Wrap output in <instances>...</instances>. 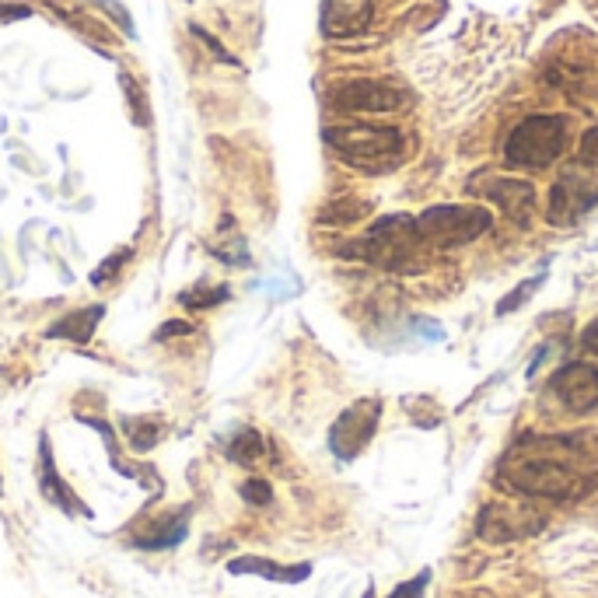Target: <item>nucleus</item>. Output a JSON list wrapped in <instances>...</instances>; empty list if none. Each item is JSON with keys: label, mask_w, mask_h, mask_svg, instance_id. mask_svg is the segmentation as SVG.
<instances>
[{"label": "nucleus", "mask_w": 598, "mask_h": 598, "mask_svg": "<svg viewBox=\"0 0 598 598\" xmlns=\"http://www.w3.org/2000/svg\"><path fill=\"white\" fill-rule=\"evenodd\" d=\"M553 395L561 399L570 413H591L598 406V368L595 365H564L550 382Z\"/></svg>", "instance_id": "obj_9"}, {"label": "nucleus", "mask_w": 598, "mask_h": 598, "mask_svg": "<svg viewBox=\"0 0 598 598\" xmlns=\"http://www.w3.org/2000/svg\"><path fill=\"white\" fill-rule=\"evenodd\" d=\"M186 518H189V508H183L178 514H168V518H157L148 529H141V535H133V546L137 550H172L186 540Z\"/></svg>", "instance_id": "obj_14"}, {"label": "nucleus", "mask_w": 598, "mask_h": 598, "mask_svg": "<svg viewBox=\"0 0 598 598\" xmlns=\"http://www.w3.org/2000/svg\"><path fill=\"white\" fill-rule=\"evenodd\" d=\"M406 102V95L382 85V81H347L333 91V109L354 112V116H378V112H392Z\"/></svg>", "instance_id": "obj_8"}, {"label": "nucleus", "mask_w": 598, "mask_h": 598, "mask_svg": "<svg viewBox=\"0 0 598 598\" xmlns=\"http://www.w3.org/2000/svg\"><path fill=\"white\" fill-rule=\"evenodd\" d=\"M32 11L25 4H0V25H8V22H18V18H29Z\"/></svg>", "instance_id": "obj_27"}, {"label": "nucleus", "mask_w": 598, "mask_h": 598, "mask_svg": "<svg viewBox=\"0 0 598 598\" xmlns=\"http://www.w3.org/2000/svg\"><path fill=\"white\" fill-rule=\"evenodd\" d=\"M543 281H546V276H529V281H525L522 287H518V291H511V294L504 297V302H501V305H497V315H508V312H514L518 305H525V302H529V297H532L535 291H540V287H543Z\"/></svg>", "instance_id": "obj_21"}, {"label": "nucleus", "mask_w": 598, "mask_h": 598, "mask_svg": "<svg viewBox=\"0 0 598 598\" xmlns=\"http://www.w3.org/2000/svg\"><path fill=\"white\" fill-rule=\"evenodd\" d=\"M242 497L255 508H267L273 501V487L263 480V476H249V480L242 483Z\"/></svg>", "instance_id": "obj_22"}, {"label": "nucleus", "mask_w": 598, "mask_h": 598, "mask_svg": "<svg viewBox=\"0 0 598 598\" xmlns=\"http://www.w3.org/2000/svg\"><path fill=\"white\" fill-rule=\"evenodd\" d=\"M119 427H123V434H127L130 452H137V455H148L165 434V424L157 421V416H123Z\"/></svg>", "instance_id": "obj_15"}, {"label": "nucleus", "mask_w": 598, "mask_h": 598, "mask_svg": "<svg viewBox=\"0 0 598 598\" xmlns=\"http://www.w3.org/2000/svg\"><path fill=\"white\" fill-rule=\"evenodd\" d=\"M91 4H98L106 14H112V18H116V25L123 29L127 35H133V22H130V14H127L123 4H116V0H91Z\"/></svg>", "instance_id": "obj_23"}, {"label": "nucleus", "mask_w": 598, "mask_h": 598, "mask_svg": "<svg viewBox=\"0 0 598 598\" xmlns=\"http://www.w3.org/2000/svg\"><path fill=\"white\" fill-rule=\"evenodd\" d=\"M228 297H231V291H228V287H207V284H196L193 291H183V294H178V305L196 308V312H207V308L225 305Z\"/></svg>", "instance_id": "obj_19"}, {"label": "nucleus", "mask_w": 598, "mask_h": 598, "mask_svg": "<svg viewBox=\"0 0 598 598\" xmlns=\"http://www.w3.org/2000/svg\"><path fill=\"white\" fill-rule=\"evenodd\" d=\"M326 144L361 172H392L403 162V133L395 127H374V123L329 127Z\"/></svg>", "instance_id": "obj_2"}, {"label": "nucleus", "mask_w": 598, "mask_h": 598, "mask_svg": "<svg viewBox=\"0 0 598 598\" xmlns=\"http://www.w3.org/2000/svg\"><path fill=\"white\" fill-rule=\"evenodd\" d=\"M427 246L421 231H416V217H382L378 225L368 228V235L357 242V252H365L368 263L382 267V270H416V255H421Z\"/></svg>", "instance_id": "obj_3"}, {"label": "nucleus", "mask_w": 598, "mask_h": 598, "mask_svg": "<svg viewBox=\"0 0 598 598\" xmlns=\"http://www.w3.org/2000/svg\"><path fill=\"white\" fill-rule=\"evenodd\" d=\"M567 148V119L564 116H529L518 123L504 144V157L511 168L540 172L553 165Z\"/></svg>", "instance_id": "obj_4"}, {"label": "nucleus", "mask_w": 598, "mask_h": 598, "mask_svg": "<svg viewBox=\"0 0 598 598\" xmlns=\"http://www.w3.org/2000/svg\"><path fill=\"white\" fill-rule=\"evenodd\" d=\"M522 532L514 522V514L504 508V504H490L483 514H480V535L490 543H504V540H514V535Z\"/></svg>", "instance_id": "obj_16"}, {"label": "nucleus", "mask_w": 598, "mask_h": 598, "mask_svg": "<svg viewBox=\"0 0 598 598\" xmlns=\"http://www.w3.org/2000/svg\"><path fill=\"white\" fill-rule=\"evenodd\" d=\"M591 207H598V183L585 172H567L553 183L546 217L553 225H574L577 217H585Z\"/></svg>", "instance_id": "obj_6"}, {"label": "nucleus", "mask_w": 598, "mask_h": 598, "mask_svg": "<svg viewBox=\"0 0 598 598\" xmlns=\"http://www.w3.org/2000/svg\"><path fill=\"white\" fill-rule=\"evenodd\" d=\"M595 466L570 437H522L497 476L514 493L543 497V501H570L591 487Z\"/></svg>", "instance_id": "obj_1"}, {"label": "nucleus", "mask_w": 598, "mask_h": 598, "mask_svg": "<svg viewBox=\"0 0 598 598\" xmlns=\"http://www.w3.org/2000/svg\"><path fill=\"white\" fill-rule=\"evenodd\" d=\"M0 490H4V483H0Z\"/></svg>", "instance_id": "obj_29"}, {"label": "nucleus", "mask_w": 598, "mask_h": 598, "mask_svg": "<svg viewBox=\"0 0 598 598\" xmlns=\"http://www.w3.org/2000/svg\"><path fill=\"white\" fill-rule=\"evenodd\" d=\"M490 225H493L490 210L476 207V204H442V207H431L416 217V231H421L427 249L469 246L480 235H487Z\"/></svg>", "instance_id": "obj_5"}, {"label": "nucleus", "mask_w": 598, "mask_h": 598, "mask_svg": "<svg viewBox=\"0 0 598 598\" xmlns=\"http://www.w3.org/2000/svg\"><path fill=\"white\" fill-rule=\"evenodd\" d=\"M106 318V305H88V308H74L64 318L46 329V340H67V344H88L98 323Z\"/></svg>", "instance_id": "obj_13"}, {"label": "nucleus", "mask_w": 598, "mask_h": 598, "mask_svg": "<svg viewBox=\"0 0 598 598\" xmlns=\"http://www.w3.org/2000/svg\"><path fill=\"white\" fill-rule=\"evenodd\" d=\"M577 157H581L585 165H598V127H591V130L581 137V148H577Z\"/></svg>", "instance_id": "obj_24"}, {"label": "nucleus", "mask_w": 598, "mask_h": 598, "mask_svg": "<svg viewBox=\"0 0 598 598\" xmlns=\"http://www.w3.org/2000/svg\"><path fill=\"white\" fill-rule=\"evenodd\" d=\"M231 570L235 574H246V570H252V574H267V577H273V581H302V577H308V567H273V564H267V561H255V556H246V561H235L231 564Z\"/></svg>", "instance_id": "obj_18"}, {"label": "nucleus", "mask_w": 598, "mask_h": 598, "mask_svg": "<svg viewBox=\"0 0 598 598\" xmlns=\"http://www.w3.org/2000/svg\"><path fill=\"white\" fill-rule=\"evenodd\" d=\"M427 577L431 574H421L416 581H410V585H403V588H395V595L392 598H424V585H427Z\"/></svg>", "instance_id": "obj_26"}, {"label": "nucleus", "mask_w": 598, "mask_h": 598, "mask_svg": "<svg viewBox=\"0 0 598 598\" xmlns=\"http://www.w3.org/2000/svg\"><path fill=\"white\" fill-rule=\"evenodd\" d=\"M39 487H43L46 501H53L56 508H64L67 514H77V511L88 514V508L77 501L74 490L64 480H59L56 463H53V455H50V437L46 434H39Z\"/></svg>", "instance_id": "obj_12"}, {"label": "nucleus", "mask_w": 598, "mask_h": 598, "mask_svg": "<svg viewBox=\"0 0 598 598\" xmlns=\"http://www.w3.org/2000/svg\"><path fill=\"white\" fill-rule=\"evenodd\" d=\"M127 263H130V249H119L112 259H106V263L91 273V284H95V287H106V284H112L116 276H119V270H123Z\"/></svg>", "instance_id": "obj_20"}, {"label": "nucleus", "mask_w": 598, "mask_h": 598, "mask_svg": "<svg viewBox=\"0 0 598 598\" xmlns=\"http://www.w3.org/2000/svg\"><path fill=\"white\" fill-rule=\"evenodd\" d=\"M263 452H267L263 434L252 431V427H242V431H238L231 442H228V458H231V463H238V466L259 463V458H263Z\"/></svg>", "instance_id": "obj_17"}, {"label": "nucleus", "mask_w": 598, "mask_h": 598, "mask_svg": "<svg viewBox=\"0 0 598 598\" xmlns=\"http://www.w3.org/2000/svg\"><path fill=\"white\" fill-rule=\"evenodd\" d=\"M371 22V0H326L323 4V32L329 39L354 35Z\"/></svg>", "instance_id": "obj_11"}, {"label": "nucleus", "mask_w": 598, "mask_h": 598, "mask_svg": "<svg viewBox=\"0 0 598 598\" xmlns=\"http://www.w3.org/2000/svg\"><path fill=\"white\" fill-rule=\"evenodd\" d=\"M378 413H382V403H378V399H357L350 410L340 413V421L333 424L329 448L340 458H354L371 442V434L378 427Z\"/></svg>", "instance_id": "obj_7"}, {"label": "nucleus", "mask_w": 598, "mask_h": 598, "mask_svg": "<svg viewBox=\"0 0 598 598\" xmlns=\"http://www.w3.org/2000/svg\"><path fill=\"white\" fill-rule=\"evenodd\" d=\"M581 344H585V350H588V354H595V357H598V323H591V326L585 329V340H581Z\"/></svg>", "instance_id": "obj_28"}, {"label": "nucleus", "mask_w": 598, "mask_h": 598, "mask_svg": "<svg viewBox=\"0 0 598 598\" xmlns=\"http://www.w3.org/2000/svg\"><path fill=\"white\" fill-rule=\"evenodd\" d=\"M175 336H193V326L189 323H165L154 333V340H175Z\"/></svg>", "instance_id": "obj_25"}, {"label": "nucleus", "mask_w": 598, "mask_h": 598, "mask_svg": "<svg viewBox=\"0 0 598 598\" xmlns=\"http://www.w3.org/2000/svg\"><path fill=\"white\" fill-rule=\"evenodd\" d=\"M483 196L490 199V204L501 207L518 225H529V217L535 210V189L525 183V178H487Z\"/></svg>", "instance_id": "obj_10"}]
</instances>
